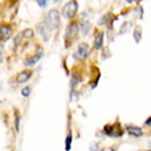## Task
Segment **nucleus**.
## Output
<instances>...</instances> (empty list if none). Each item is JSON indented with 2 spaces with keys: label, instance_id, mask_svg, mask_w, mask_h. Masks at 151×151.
I'll return each instance as SVG.
<instances>
[{
  "label": "nucleus",
  "instance_id": "11",
  "mask_svg": "<svg viewBox=\"0 0 151 151\" xmlns=\"http://www.w3.org/2000/svg\"><path fill=\"white\" fill-rule=\"evenodd\" d=\"M41 58H43V50H40L39 54L33 55L32 58H26V59H25V66H33V65H36Z\"/></svg>",
  "mask_w": 151,
  "mask_h": 151
},
{
  "label": "nucleus",
  "instance_id": "27",
  "mask_svg": "<svg viewBox=\"0 0 151 151\" xmlns=\"http://www.w3.org/2000/svg\"><path fill=\"white\" fill-rule=\"evenodd\" d=\"M125 1H128V3H133V0H125Z\"/></svg>",
  "mask_w": 151,
  "mask_h": 151
},
{
  "label": "nucleus",
  "instance_id": "19",
  "mask_svg": "<svg viewBox=\"0 0 151 151\" xmlns=\"http://www.w3.org/2000/svg\"><path fill=\"white\" fill-rule=\"evenodd\" d=\"M65 148H66V151H70V148H72V133H69L66 136V146H65Z\"/></svg>",
  "mask_w": 151,
  "mask_h": 151
},
{
  "label": "nucleus",
  "instance_id": "32",
  "mask_svg": "<svg viewBox=\"0 0 151 151\" xmlns=\"http://www.w3.org/2000/svg\"><path fill=\"white\" fill-rule=\"evenodd\" d=\"M150 151H151V150H150Z\"/></svg>",
  "mask_w": 151,
  "mask_h": 151
},
{
  "label": "nucleus",
  "instance_id": "18",
  "mask_svg": "<svg viewBox=\"0 0 151 151\" xmlns=\"http://www.w3.org/2000/svg\"><path fill=\"white\" fill-rule=\"evenodd\" d=\"M113 131H114V124H113V125H106V127L103 128V132L107 136H113Z\"/></svg>",
  "mask_w": 151,
  "mask_h": 151
},
{
  "label": "nucleus",
  "instance_id": "21",
  "mask_svg": "<svg viewBox=\"0 0 151 151\" xmlns=\"http://www.w3.org/2000/svg\"><path fill=\"white\" fill-rule=\"evenodd\" d=\"M107 35H109V41H110V43H113V41H114V36H113V35H114V33H113V29L111 28H110V29H109V30H107Z\"/></svg>",
  "mask_w": 151,
  "mask_h": 151
},
{
  "label": "nucleus",
  "instance_id": "22",
  "mask_svg": "<svg viewBox=\"0 0 151 151\" xmlns=\"http://www.w3.org/2000/svg\"><path fill=\"white\" fill-rule=\"evenodd\" d=\"M15 131L17 132L19 131V115H18V114L15 115Z\"/></svg>",
  "mask_w": 151,
  "mask_h": 151
},
{
  "label": "nucleus",
  "instance_id": "25",
  "mask_svg": "<svg viewBox=\"0 0 151 151\" xmlns=\"http://www.w3.org/2000/svg\"><path fill=\"white\" fill-rule=\"evenodd\" d=\"M109 56H110V51H109V48H104V56H102L103 59H107Z\"/></svg>",
  "mask_w": 151,
  "mask_h": 151
},
{
  "label": "nucleus",
  "instance_id": "8",
  "mask_svg": "<svg viewBox=\"0 0 151 151\" xmlns=\"http://www.w3.org/2000/svg\"><path fill=\"white\" fill-rule=\"evenodd\" d=\"M30 77H32V72H30V70H22V72H19L17 74L15 83L17 84H24V83H26V81H29Z\"/></svg>",
  "mask_w": 151,
  "mask_h": 151
},
{
  "label": "nucleus",
  "instance_id": "29",
  "mask_svg": "<svg viewBox=\"0 0 151 151\" xmlns=\"http://www.w3.org/2000/svg\"><path fill=\"white\" fill-rule=\"evenodd\" d=\"M140 1H143V0H136V3H140Z\"/></svg>",
  "mask_w": 151,
  "mask_h": 151
},
{
  "label": "nucleus",
  "instance_id": "6",
  "mask_svg": "<svg viewBox=\"0 0 151 151\" xmlns=\"http://www.w3.org/2000/svg\"><path fill=\"white\" fill-rule=\"evenodd\" d=\"M88 55H89V47H88V44L83 43L80 44L78 48H77V51H76L74 56L77 59H87Z\"/></svg>",
  "mask_w": 151,
  "mask_h": 151
},
{
  "label": "nucleus",
  "instance_id": "2",
  "mask_svg": "<svg viewBox=\"0 0 151 151\" xmlns=\"http://www.w3.org/2000/svg\"><path fill=\"white\" fill-rule=\"evenodd\" d=\"M52 30H54V28L50 25V22H48L47 19H44L43 22L39 25V28H37V32H39V35L41 36V39H43L44 41H48V40H50Z\"/></svg>",
  "mask_w": 151,
  "mask_h": 151
},
{
  "label": "nucleus",
  "instance_id": "3",
  "mask_svg": "<svg viewBox=\"0 0 151 151\" xmlns=\"http://www.w3.org/2000/svg\"><path fill=\"white\" fill-rule=\"evenodd\" d=\"M78 24L77 22H72V24L68 25V28H66V33H65V40H66V47H69V41H72L77 37L78 35Z\"/></svg>",
  "mask_w": 151,
  "mask_h": 151
},
{
  "label": "nucleus",
  "instance_id": "24",
  "mask_svg": "<svg viewBox=\"0 0 151 151\" xmlns=\"http://www.w3.org/2000/svg\"><path fill=\"white\" fill-rule=\"evenodd\" d=\"M143 7H142V6H139V7H137V15H139V18H143Z\"/></svg>",
  "mask_w": 151,
  "mask_h": 151
},
{
  "label": "nucleus",
  "instance_id": "9",
  "mask_svg": "<svg viewBox=\"0 0 151 151\" xmlns=\"http://www.w3.org/2000/svg\"><path fill=\"white\" fill-rule=\"evenodd\" d=\"M103 40H104V33L96 32L95 37H93V48L95 50H102L103 48Z\"/></svg>",
  "mask_w": 151,
  "mask_h": 151
},
{
  "label": "nucleus",
  "instance_id": "5",
  "mask_svg": "<svg viewBox=\"0 0 151 151\" xmlns=\"http://www.w3.org/2000/svg\"><path fill=\"white\" fill-rule=\"evenodd\" d=\"M32 37H33V30H32V29H26V30H24V32H21L19 35H17L15 40H14V45H15V47H18V45H21V43H22V41L32 39Z\"/></svg>",
  "mask_w": 151,
  "mask_h": 151
},
{
  "label": "nucleus",
  "instance_id": "30",
  "mask_svg": "<svg viewBox=\"0 0 151 151\" xmlns=\"http://www.w3.org/2000/svg\"><path fill=\"white\" fill-rule=\"evenodd\" d=\"M98 151H104V150H102V148H99V150H98Z\"/></svg>",
  "mask_w": 151,
  "mask_h": 151
},
{
  "label": "nucleus",
  "instance_id": "15",
  "mask_svg": "<svg viewBox=\"0 0 151 151\" xmlns=\"http://www.w3.org/2000/svg\"><path fill=\"white\" fill-rule=\"evenodd\" d=\"M133 40L136 43H140V40H142V28L140 26H136L133 30Z\"/></svg>",
  "mask_w": 151,
  "mask_h": 151
},
{
  "label": "nucleus",
  "instance_id": "28",
  "mask_svg": "<svg viewBox=\"0 0 151 151\" xmlns=\"http://www.w3.org/2000/svg\"><path fill=\"white\" fill-rule=\"evenodd\" d=\"M59 1H62V0H54V3H59Z\"/></svg>",
  "mask_w": 151,
  "mask_h": 151
},
{
  "label": "nucleus",
  "instance_id": "31",
  "mask_svg": "<svg viewBox=\"0 0 151 151\" xmlns=\"http://www.w3.org/2000/svg\"><path fill=\"white\" fill-rule=\"evenodd\" d=\"M148 144H150V147H151V140H150V143H148Z\"/></svg>",
  "mask_w": 151,
  "mask_h": 151
},
{
  "label": "nucleus",
  "instance_id": "14",
  "mask_svg": "<svg viewBox=\"0 0 151 151\" xmlns=\"http://www.w3.org/2000/svg\"><path fill=\"white\" fill-rule=\"evenodd\" d=\"M124 135V131L121 129V125L118 122L114 124V131H113V137H121Z\"/></svg>",
  "mask_w": 151,
  "mask_h": 151
},
{
  "label": "nucleus",
  "instance_id": "4",
  "mask_svg": "<svg viewBox=\"0 0 151 151\" xmlns=\"http://www.w3.org/2000/svg\"><path fill=\"white\" fill-rule=\"evenodd\" d=\"M45 19L50 22V25H51L54 29H58L60 26V14H59V11H56V10H51V11L47 14Z\"/></svg>",
  "mask_w": 151,
  "mask_h": 151
},
{
  "label": "nucleus",
  "instance_id": "17",
  "mask_svg": "<svg viewBox=\"0 0 151 151\" xmlns=\"http://www.w3.org/2000/svg\"><path fill=\"white\" fill-rule=\"evenodd\" d=\"M131 29V22H124L121 29H119V35H124V33H127L128 30Z\"/></svg>",
  "mask_w": 151,
  "mask_h": 151
},
{
  "label": "nucleus",
  "instance_id": "23",
  "mask_svg": "<svg viewBox=\"0 0 151 151\" xmlns=\"http://www.w3.org/2000/svg\"><path fill=\"white\" fill-rule=\"evenodd\" d=\"M47 3H48V0H37V4H39L41 8L45 7V6H47Z\"/></svg>",
  "mask_w": 151,
  "mask_h": 151
},
{
  "label": "nucleus",
  "instance_id": "13",
  "mask_svg": "<svg viewBox=\"0 0 151 151\" xmlns=\"http://www.w3.org/2000/svg\"><path fill=\"white\" fill-rule=\"evenodd\" d=\"M81 83V78H80L78 73H73L72 77H70V87L72 88H76L77 87V84Z\"/></svg>",
  "mask_w": 151,
  "mask_h": 151
},
{
  "label": "nucleus",
  "instance_id": "1",
  "mask_svg": "<svg viewBox=\"0 0 151 151\" xmlns=\"http://www.w3.org/2000/svg\"><path fill=\"white\" fill-rule=\"evenodd\" d=\"M77 12H78V3H77V0H70L69 3H66L62 8V15L65 18H68V19H72L77 15Z\"/></svg>",
  "mask_w": 151,
  "mask_h": 151
},
{
  "label": "nucleus",
  "instance_id": "16",
  "mask_svg": "<svg viewBox=\"0 0 151 151\" xmlns=\"http://www.w3.org/2000/svg\"><path fill=\"white\" fill-rule=\"evenodd\" d=\"M89 29H91V24H89L88 21H81V32H83L84 35H88Z\"/></svg>",
  "mask_w": 151,
  "mask_h": 151
},
{
  "label": "nucleus",
  "instance_id": "12",
  "mask_svg": "<svg viewBox=\"0 0 151 151\" xmlns=\"http://www.w3.org/2000/svg\"><path fill=\"white\" fill-rule=\"evenodd\" d=\"M107 24H111V14L110 12H106L103 17H100L99 19H98V25L99 26H104V25Z\"/></svg>",
  "mask_w": 151,
  "mask_h": 151
},
{
  "label": "nucleus",
  "instance_id": "20",
  "mask_svg": "<svg viewBox=\"0 0 151 151\" xmlns=\"http://www.w3.org/2000/svg\"><path fill=\"white\" fill-rule=\"evenodd\" d=\"M30 92H32V88H30V87H25L24 89H22V92H21V93H22V96H26V98H28V96L30 95Z\"/></svg>",
  "mask_w": 151,
  "mask_h": 151
},
{
  "label": "nucleus",
  "instance_id": "7",
  "mask_svg": "<svg viewBox=\"0 0 151 151\" xmlns=\"http://www.w3.org/2000/svg\"><path fill=\"white\" fill-rule=\"evenodd\" d=\"M11 35H12V29L10 25L3 24L0 26V39H1V43H3V41H7V40L11 37Z\"/></svg>",
  "mask_w": 151,
  "mask_h": 151
},
{
  "label": "nucleus",
  "instance_id": "26",
  "mask_svg": "<svg viewBox=\"0 0 151 151\" xmlns=\"http://www.w3.org/2000/svg\"><path fill=\"white\" fill-rule=\"evenodd\" d=\"M144 124H146V127H150L151 128V117H148V118L146 119V122H144Z\"/></svg>",
  "mask_w": 151,
  "mask_h": 151
},
{
  "label": "nucleus",
  "instance_id": "10",
  "mask_svg": "<svg viewBox=\"0 0 151 151\" xmlns=\"http://www.w3.org/2000/svg\"><path fill=\"white\" fill-rule=\"evenodd\" d=\"M127 133H129L131 136L133 137H142L143 136V131H142V128L139 127H135V125H127Z\"/></svg>",
  "mask_w": 151,
  "mask_h": 151
}]
</instances>
